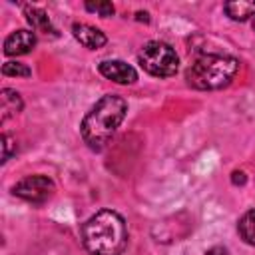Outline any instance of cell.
Wrapping results in <instances>:
<instances>
[{"mask_svg": "<svg viewBox=\"0 0 255 255\" xmlns=\"http://www.w3.org/2000/svg\"><path fill=\"white\" fill-rule=\"evenodd\" d=\"M82 241L90 255H120L128 245V227L118 211L102 209L82 227Z\"/></svg>", "mask_w": 255, "mask_h": 255, "instance_id": "6da1fadb", "label": "cell"}, {"mask_svg": "<svg viewBox=\"0 0 255 255\" xmlns=\"http://www.w3.org/2000/svg\"><path fill=\"white\" fill-rule=\"evenodd\" d=\"M128 104L124 98L108 94L96 102V106L82 120L80 131L90 149L100 151L124 122Z\"/></svg>", "mask_w": 255, "mask_h": 255, "instance_id": "7a4b0ae2", "label": "cell"}, {"mask_svg": "<svg viewBox=\"0 0 255 255\" xmlns=\"http://www.w3.org/2000/svg\"><path fill=\"white\" fill-rule=\"evenodd\" d=\"M237 72L239 60L221 54H203L187 68L185 80L195 90H221L231 84Z\"/></svg>", "mask_w": 255, "mask_h": 255, "instance_id": "3957f363", "label": "cell"}, {"mask_svg": "<svg viewBox=\"0 0 255 255\" xmlns=\"http://www.w3.org/2000/svg\"><path fill=\"white\" fill-rule=\"evenodd\" d=\"M137 60H139V66L149 76H155V78H171V76H175V72L179 68V58H177L175 50L169 44L159 42V40L147 42L139 50Z\"/></svg>", "mask_w": 255, "mask_h": 255, "instance_id": "277c9868", "label": "cell"}, {"mask_svg": "<svg viewBox=\"0 0 255 255\" xmlns=\"http://www.w3.org/2000/svg\"><path fill=\"white\" fill-rule=\"evenodd\" d=\"M56 191V185L54 181L48 177V175H28L24 179H20L14 187H12V193L24 201H30V203H44L52 197V193Z\"/></svg>", "mask_w": 255, "mask_h": 255, "instance_id": "5b68a950", "label": "cell"}, {"mask_svg": "<svg viewBox=\"0 0 255 255\" xmlns=\"http://www.w3.org/2000/svg\"><path fill=\"white\" fill-rule=\"evenodd\" d=\"M98 70L104 78H108L116 84H133L137 80V72L122 60H104V62H100Z\"/></svg>", "mask_w": 255, "mask_h": 255, "instance_id": "8992f818", "label": "cell"}, {"mask_svg": "<svg viewBox=\"0 0 255 255\" xmlns=\"http://www.w3.org/2000/svg\"><path fill=\"white\" fill-rule=\"evenodd\" d=\"M36 34L32 30H16L4 40V54L6 56H22L34 50Z\"/></svg>", "mask_w": 255, "mask_h": 255, "instance_id": "52a82bcc", "label": "cell"}, {"mask_svg": "<svg viewBox=\"0 0 255 255\" xmlns=\"http://www.w3.org/2000/svg\"><path fill=\"white\" fill-rule=\"evenodd\" d=\"M72 34H74V38H76L82 46H86L88 50H98V48H102V46L108 42L106 34H104L102 30L90 26V24H80V22H76V24L72 26Z\"/></svg>", "mask_w": 255, "mask_h": 255, "instance_id": "ba28073f", "label": "cell"}, {"mask_svg": "<svg viewBox=\"0 0 255 255\" xmlns=\"http://www.w3.org/2000/svg\"><path fill=\"white\" fill-rule=\"evenodd\" d=\"M22 108H24V102L16 90L4 88L0 92V122H6L8 118L20 114Z\"/></svg>", "mask_w": 255, "mask_h": 255, "instance_id": "9c48e42d", "label": "cell"}, {"mask_svg": "<svg viewBox=\"0 0 255 255\" xmlns=\"http://www.w3.org/2000/svg\"><path fill=\"white\" fill-rule=\"evenodd\" d=\"M24 14H26V20L32 24V30H38V32H44V34H52V36H58V30L52 26L48 14L36 6H24Z\"/></svg>", "mask_w": 255, "mask_h": 255, "instance_id": "30bf717a", "label": "cell"}, {"mask_svg": "<svg viewBox=\"0 0 255 255\" xmlns=\"http://www.w3.org/2000/svg\"><path fill=\"white\" fill-rule=\"evenodd\" d=\"M225 14L235 20V22H243L251 16H255V2H247V0H235V2H225L223 4Z\"/></svg>", "mask_w": 255, "mask_h": 255, "instance_id": "8fae6325", "label": "cell"}, {"mask_svg": "<svg viewBox=\"0 0 255 255\" xmlns=\"http://www.w3.org/2000/svg\"><path fill=\"white\" fill-rule=\"evenodd\" d=\"M237 229H239V235H241V239H243L245 243L255 245V209L247 211V213L239 219Z\"/></svg>", "mask_w": 255, "mask_h": 255, "instance_id": "7c38bea8", "label": "cell"}, {"mask_svg": "<svg viewBox=\"0 0 255 255\" xmlns=\"http://www.w3.org/2000/svg\"><path fill=\"white\" fill-rule=\"evenodd\" d=\"M2 74L4 76H14V78H28L32 72L26 64L22 62H4L2 66Z\"/></svg>", "mask_w": 255, "mask_h": 255, "instance_id": "4fadbf2b", "label": "cell"}, {"mask_svg": "<svg viewBox=\"0 0 255 255\" xmlns=\"http://www.w3.org/2000/svg\"><path fill=\"white\" fill-rule=\"evenodd\" d=\"M86 10L88 12H96L102 18H110L116 12L114 10V4L112 2H106V0H102V2H86Z\"/></svg>", "mask_w": 255, "mask_h": 255, "instance_id": "5bb4252c", "label": "cell"}, {"mask_svg": "<svg viewBox=\"0 0 255 255\" xmlns=\"http://www.w3.org/2000/svg\"><path fill=\"white\" fill-rule=\"evenodd\" d=\"M0 141H2V161H8L12 157V153L16 151V141L8 133H2Z\"/></svg>", "mask_w": 255, "mask_h": 255, "instance_id": "9a60e30c", "label": "cell"}, {"mask_svg": "<svg viewBox=\"0 0 255 255\" xmlns=\"http://www.w3.org/2000/svg\"><path fill=\"white\" fill-rule=\"evenodd\" d=\"M231 181H233L235 185H243V183L247 181V177H245L243 171H233V173H231Z\"/></svg>", "mask_w": 255, "mask_h": 255, "instance_id": "2e32d148", "label": "cell"}, {"mask_svg": "<svg viewBox=\"0 0 255 255\" xmlns=\"http://www.w3.org/2000/svg\"><path fill=\"white\" fill-rule=\"evenodd\" d=\"M205 255H227V249H225V247H221V245H217V247H211Z\"/></svg>", "mask_w": 255, "mask_h": 255, "instance_id": "e0dca14e", "label": "cell"}, {"mask_svg": "<svg viewBox=\"0 0 255 255\" xmlns=\"http://www.w3.org/2000/svg\"><path fill=\"white\" fill-rule=\"evenodd\" d=\"M253 30H255V16H253Z\"/></svg>", "mask_w": 255, "mask_h": 255, "instance_id": "ac0fdd59", "label": "cell"}]
</instances>
